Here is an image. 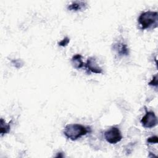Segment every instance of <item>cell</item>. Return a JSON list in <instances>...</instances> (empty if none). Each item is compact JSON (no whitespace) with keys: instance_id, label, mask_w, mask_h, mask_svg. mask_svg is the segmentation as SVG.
<instances>
[{"instance_id":"cell-1","label":"cell","mask_w":158,"mask_h":158,"mask_svg":"<svg viewBox=\"0 0 158 158\" xmlns=\"http://www.w3.org/2000/svg\"><path fill=\"white\" fill-rule=\"evenodd\" d=\"M90 131L91 129L89 127L80 124L73 123L67 125L65 127L63 133L68 139L72 141H75Z\"/></svg>"},{"instance_id":"cell-2","label":"cell","mask_w":158,"mask_h":158,"mask_svg":"<svg viewBox=\"0 0 158 158\" xmlns=\"http://www.w3.org/2000/svg\"><path fill=\"white\" fill-rule=\"evenodd\" d=\"M138 20L143 30L156 28L157 27L158 13L157 12L151 10L142 12L139 15Z\"/></svg>"},{"instance_id":"cell-3","label":"cell","mask_w":158,"mask_h":158,"mask_svg":"<svg viewBox=\"0 0 158 158\" xmlns=\"http://www.w3.org/2000/svg\"><path fill=\"white\" fill-rule=\"evenodd\" d=\"M104 138L107 142L114 144L120 142L122 139V135L120 130L115 127H112L104 133Z\"/></svg>"},{"instance_id":"cell-4","label":"cell","mask_w":158,"mask_h":158,"mask_svg":"<svg viewBox=\"0 0 158 158\" xmlns=\"http://www.w3.org/2000/svg\"><path fill=\"white\" fill-rule=\"evenodd\" d=\"M140 122L144 127L151 128L157 125V118L154 112L146 110L145 115L142 117Z\"/></svg>"},{"instance_id":"cell-5","label":"cell","mask_w":158,"mask_h":158,"mask_svg":"<svg viewBox=\"0 0 158 158\" xmlns=\"http://www.w3.org/2000/svg\"><path fill=\"white\" fill-rule=\"evenodd\" d=\"M88 73H103L102 69L98 65L96 60L94 57H90L87 59L86 64H85Z\"/></svg>"},{"instance_id":"cell-6","label":"cell","mask_w":158,"mask_h":158,"mask_svg":"<svg viewBox=\"0 0 158 158\" xmlns=\"http://www.w3.org/2000/svg\"><path fill=\"white\" fill-rule=\"evenodd\" d=\"M114 49L117 51L119 56H128L129 55V49L127 45L123 42L116 43L114 44Z\"/></svg>"},{"instance_id":"cell-7","label":"cell","mask_w":158,"mask_h":158,"mask_svg":"<svg viewBox=\"0 0 158 158\" xmlns=\"http://www.w3.org/2000/svg\"><path fill=\"white\" fill-rule=\"evenodd\" d=\"M86 2L84 1H74L67 7V9L69 10H81L86 8Z\"/></svg>"},{"instance_id":"cell-8","label":"cell","mask_w":158,"mask_h":158,"mask_svg":"<svg viewBox=\"0 0 158 158\" xmlns=\"http://www.w3.org/2000/svg\"><path fill=\"white\" fill-rule=\"evenodd\" d=\"M72 65L76 69H79L85 65L84 62L82 61V56L81 54H77L74 55L71 59Z\"/></svg>"},{"instance_id":"cell-9","label":"cell","mask_w":158,"mask_h":158,"mask_svg":"<svg viewBox=\"0 0 158 158\" xmlns=\"http://www.w3.org/2000/svg\"><path fill=\"white\" fill-rule=\"evenodd\" d=\"M10 130V122L9 123H6L3 118H1L0 121V133L1 136L8 133Z\"/></svg>"},{"instance_id":"cell-10","label":"cell","mask_w":158,"mask_h":158,"mask_svg":"<svg viewBox=\"0 0 158 158\" xmlns=\"http://www.w3.org/2000/svg\"><path fill=\"white\" fill-rule=\"evenodd\" d=\"M11 62L12 64L17 69L21 68L23 65V62L20 59H13L11 60Z\"/></svg>"},{"instance_id":"cell-11","label":"cell","mask_w":158,"mask_h":158,"mask_svg":"<svg viewBox=\"0 0 158 158\" xmlns=\"http://www.w3.org/2000/svg\"><path fill=\"white\" fill-rule=\"evenodd\" d=\"M70 42V38L68 37H65L63 40H62L60 42L58 43V44L60 46H62V47H65L66 46H67V44H69V43Z\"/></svg>"},{"instance_id":"cell-12","label":"cell","mask_w":158,"mask_h":158,"mask_svg":"<svg viewBox=\"0 0 158 158\" xmlns=\"http://www.w3.org/2000/svg\"><path fill=\"white\" fill-rule=\"evenodd\" d=\"M148 85L150 86H157V75L156 74L152 79L151 80L150 82L148 83Z\"/></svg>"},{"instance_id":"cell-13","label":"cell","mask_w":158,"mask_h":158,"mask_svg":"<svg viewBox=\"0 0 158 158\" xmlns=\"http://www.w3.org/2000/svg\"><path fill=\"white\" fill-rule=\"evenodd\" d=\"M147 142L148 143H157L158 142V138H157V136H151L149 138H148L147 139Z\"/></svg>"}]
</instances>
